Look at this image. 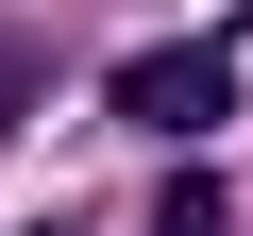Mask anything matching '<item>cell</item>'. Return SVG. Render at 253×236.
I'll return each mask as SVG.
<instances>
[{
  "label": "cell",
  "instance_id": "cell-3",
  "mask_svg": "<svg viewBox=\"0 0 253 236\" xmlns=\"http://www.w3.org/2000/svg\"><path fill=\"white\" fill-rule=\"evenodd\" d=\"M17 101H34V51H0V135H17Z\"/></svg>",
  "mask_w": 253,
  "mask_h": 236
},
{
  "label": "cell",
  "instance_id": "cell-1",
  "mask_svg": "<svg viewBox=\"0 0 253 236\" xmlns=\"http://www.w3.org/2000/svg\"><path fill=\"white\" fill-rule=\"evenodd\" d=\"M135 135H169V152H203L219 118H236V34H169V51H118V84H101Z\"/></svg>",
  "mask_w": 253,
  "mask_h": 236
},
{
  "label": "cell",
  "instance_id": "cell-4",
  "mask_svg": "<svg viewBox=\"0 0 253 236\" xmlns=\"http://www.w3.org/2000/svg\"><path fill=\"white\" fill-rule=\"evenodd\" d=\"M34 236H68V219H34Z\"/></svg>",
  "mask_w": 253,
  "mask_h": 236
},
{
  "label": "cell",
  "instance_id": "cell-2",
  "mask_svg": "<svg viewBox=\"0 0 253 236\" xmlns=\"http://www.w3.org/2000/svg\"><path fill=\"white\" fill-rule=\"evenodd\" d=\"M152 236H219V169H203V152H169V186H152Z\"/></svg>",
  "mask_w": 253,
  "mask_h": 236
}]
</instances>
